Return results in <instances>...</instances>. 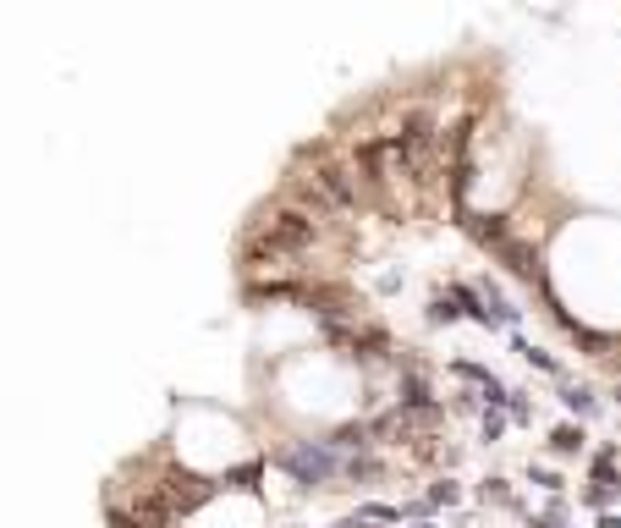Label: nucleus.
I'll return each mask as SVG.
<instances>
[{
  "mask_svg": "<svg viewBox=\"0 0 621 528\" xmlns=\"http://www.w3.org/2000/svg\"><path fill=\"white\" fill-rule=\"evenodd\" d=\"M314 237H319L314 215H303V210H275V215H264V221L253 226V237H248V264L297 259V253L314 248Z\"/></svg>",
  "mask_w": 621,
  "mask_h": 528,
  "instance_id": "1",
  "label": "nucleus"
},
{
  "mask_svg": "<svg viewBox=\"0 0 621 528\" xmlns=\"http://www.w3.org/2000/svg\"><path fill=\"white\" fill-rule=\"evenodd\" d=\"M275 462L292 474V485H330L335 474H347V462H341V451L330 440H287L281 451H275Z\"/></svg>",
  "mask_w": 621,
  "mask_h": 528,
  "instance_id": "2",
  "label": "nucleus"
},
{
  "mask_svg": "<svg viewBox=\"0 0 621 528\" xmlns=\"http://www.w3.org/2000/svg\"><path fill=\"white\" fill-rule=\"evenodd\" d=\"M314 182H319V193L330 198L335 210H353L358 204V182H353V171L341 165V160H319L314 165Z\"/></svg>",
  "mask_w": 621,
  "mask_h": 528,
  "instance_id": "3",
  "label": "nucleus"
},
{
  "mask_svg": "<svg viewBox=\"0 0 621 528\" xmlns=\"http://www.w3.org/2000/svg\"><path fill=\"white\" fill-rule=\"evenodd\" d=\"M221 485H210V479H193V474H171V485H160V495H165V506L171 512H193V506H203Z\"/></svg>",
  "mask_w": 621,
  "mask_h": 528,
  "instance_id": "4",
  "label": "nucleus"
},
{
  "mask_svg": "<svg viewBox=\"0 0 621 528\" xmlns=\"http://www.w3.org/2000/svg\"><path fill=\"white\" fill-rule=\"evenodd\" d=\"M462 231H467L473 242H485V248H495V253H501V248L512 242V226H506L501 215H467V221H462Z\"/></svg>",
  "mask_w": 621,
  "mask_h": 528,
  "instance_id": "5",
  "label": "nucleus"
},
{
  "mask_svg": "<svg viewBox=\"0 0 621 528\" xmlns=\"http://www.w3.org/2000/svg\"><path fill=\"white\" fill-rule=\"evenodd\" d=\"M501 259H506V270H512V276H522V281H533L539 292H550V287H544V270H539V259H533V248H522V242L512 237V242L501 248Z\"/></svg>",
  "mask_w": 621,
  "mask_h": 528,
  "instance_id": "6",
  "label": "nucleus"
},
{
  "mask_svg": "<svg viewBox=\"0 0 621 528\" xmlns=\"http://www.w3.org/2000/svg\"><path fill=\"white\" fill-rule=\"evenodd\" d=\"M390 149H396V144H380V138H369V144H358V171H363V182H374V187L385 182L380 171H385V155H390Z\"/></svg>",
  "mask_w": 621,
  "mask_h": 528,
  "instance_id": "7",
  "label": "nucleus"
},
{
  "mask_svg": "<svg viewBox=\"0 0 621 528\" xmlns=\"http://www.w3.org/2000/svg\"><path fill=\"white\" fill-rule=\"evenodd\" d=\"M330 446L335 451H363V446H374V424H341L330 435Z\"/></svg>",
  "mask_w": 621,
  "mask_h": 528,
  "instance_id": "8",
  "label": "nucleus"
},
{
  "mask_svg": "<svg viewBox=\"0 0 621 528\" xmlns=\"http://www.w3.org/2000/svg\"><path fill=\"white\" fill-rule=\"evenodd\" d=\"M578 446H583V429H578V424H556V429H550V451L567 457V451H578Z\"/></svg>",
  "mask_w": 621,
  "mask_h": 528,
  "instance_id": "9",
  "label": "nucleus"
},
{
  "mask_svg": "<svg viewBox=\"0 0 621 528\" xmlns=\"http://www.w3.org/2000/svg\"><path fill=\"white\" fill-rule=\"evenodd\" d=\"M561 402H567L578 419H588V413H594V391H588V385H567V396H561Z\"/></svg>",
  "mask_w": 621,
  "mask_h": 528,
  "instance_id": "10",
  "label": "nucleus"
},
{
  "mask_svg": "<svg viewBox=\"0 0 621 528\" xmlns=\"http://www.w3.org/2000/svg\"><path fill=\"white\" fill-rule=\"evenodd\" d=\"M424 501H429V506H456V501H462V490H456V479H435Z\"/></svg>",
  "mask_w": 621,
  "mask_h": 528,
  "instance_id": "11",
  "label": "nucleus"
},
{
  "mask_svg": "<svg viewBox=\"0 0 621 528\" xmlns=\"http://www.w3.org/2000/svg\"><path fill=\"white\" fill-rule=\"evenodd\" d=\"M456 314H462V303H451V297H440V303L429 308V319H435V325H451Z\"/></svg>",
  "mask_w": 621,
  "mask_h": 528,
  "instance_id": "12",
  "label": "nucleus"
},
{
  "mask_svg": "<svg viewBox=\"0 0 621 528\" xmlns=\"http://www.w3.org/2000/svg\"><path fill=\"white\" fill-rule=\"evenodd\" d=\"M253 479H259V468H253V462H248V468H237V474H231V479H226V490H248V485H253Z\"/></svg>",
  "mask_w": 621,
  "mask_h": 528,
  "instance_id": "13",
  "label": "nucleus"
},
{
  "mask_svg": "<svg viewBox=\"0 0 621 528\" xmlns=\"http://www.w3.org/2000/svg\"><path fill=\"white\" fill-rule=\"evenodd\" d=\"M485 435L501 440V435H506V419H501V413H485Z\"/></svg>",
  "mask_w": 621,
  "mask_h": 528,
  "instance_id": "14",
  "label": "nucleus"
},
{
  "mask_svg": "<svg viewBox=\"0 0 621 528\" xmlns=\"http://www.w3.org/2000/svg\"><path fill=\"white\" fill-rule=\"evenodd\" d=\"M512 490H506V479H485V501H506Z\"/></svg>",
  "mask_w": 621,
  "mask_h": 528,
  "instance_id": "15",
  "label": "nucleus"
},
{
  "mask_svg": "<svg viewBox=\"0 0 621 528\" xmlns=\"http://www.w3.org/2000/svg\"><path fill=\"white\" fill-rule=\"evenodd\" d=\"M616 396H621V391H616Z\"/></svg>",
  "mask_w": 621,
  "mask_h": 528,
  "instance_id": "16",
  "label": "nucleus"
}]
</instances>
